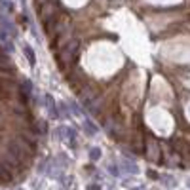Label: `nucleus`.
<instances>
[{
	"mask_svg": "<svg viewBox=\"0 0 190 190\" xmlns=\"http://www.w3.org/2000/svg\"><path fill=\"white\" fill-rule=\"evenodd\" d=\"M122 168H124V171H128V173H137V171H139L137 165H133V163H129V162H126Z\"/></svg>",
	"mask_w": 190,
	"mask_h": 190,
	"instance_id": "7",
	"label": "nucleus"
},
{
	"mask_svg": "<svg viewBox=\"0 0 190 190\" xmlns=\"http://www.w3.org/2000/svg\"><path fill=\"white\" fill-rule=\"evenodd\" d=\"M23 53L27 55V59H29V63H31V65H36V53L32 52V48H31L29 44L23 46Z\"/></svg>",
	"mask_w": 190,
	"mask_h": 190,
	"instance_id": "4",
	"label": "nucleus"
},
{
	"mask_svg": "<svg viewBox=\"0 0 190 190\" xmlns=\"http://www.w3.org/2000/svg\"><path fill=\"white\" fill-rule=\"evenodd\" d=\"M61 112L65 114V118H68V116H70V112H68V108H67V107H63V105H61Z\"/></svg>",
	"mask_w": 190,
	"mask_h": 190,
	"instance_id": "8",
	"label": "nucleus"
},
{
	"mask_svg": "<svg viewBox=\"0 0 190 190\" xmlns=\"http://www.w3.org/2000/svg\"><path fill=\"white\" fill-rule=\"evenodd\" d=\"M84 129L88 131V135H95V133H97V126H95L89 118H84Z\"/></svg>",
	"mask_w": 190,
	"mask_h": 190,
	"instance_id": "5",
	"label": "nucleus"
},
{
	"mask_svg": "<svg viewBox=\"0 0 190 190\" xmlns=\"http://www.w3.org/2000/svg\"><path fill=\"white\" fill-rule=\"evenodd\" d=\"M148 177H152V179H154V177H156V179H158V173H154V171H152V169H150V171H148Z\"/></svg>",
	"mask_w": 190,
	"mask_h": 190,
	"instance_id": "11",
	"label": "nucleus"
},
{
	"mask_svg": "<svg viewBox=\"0 0 190 190\" xmlns=\"http://www.w3.org/2000/svg\"><path fill=\"white\" fill-rule=\"evenodd\" d=\"M186 186H188V188H190V179H186Z\"/></svg>",
	"mask_w": 190,
	"mask_h": 190,
	"instance_id": "12",
	"label": "nucleus"
},
{
	"mask_svg": "<svg viewBox=\"0 0 190 190\" xmlns=\"http://www.w3.org/2000/svg\"><path fill=\"white\" fill-rule=\"evenodd\" d=\"M101 158V148H91L89 150V160L95 162V160H99Z\"/></svg>",
	"mask_w": 190,
	"mask_h": 190,
	"instance_id": "6",
	"label": "nucleus"
},
{
	"mask_svg": "<svg viewBox=\"0 0 190 190\" xmlns=\"http://www.w3.org/2000/svg\"><path fill=\"white\" fill-rule=\"evenodd\" d=\"M78 53H80V42H78V40H70V42H67V46L63 48L61 57L65 59V65H74L76 59H78Z\"/></svg>",
	"mask_w": 190,
	"mask_h": 190,
	"instance_id": "1",
	"label": "nucleus"
},
{
	"mask_svg": "<svg viewBox=\"0 0 190 190\" xmlns=\"http://www.w3.org/2000/svg\"><path fill=\"white\" fill-rule=\"evenodd\" d=\"M44 99H46V108H48V112L52 114L53 120H57V118H59V110H57V105H55L53 97H52V95H46Z\"/></svg>",
	"mask_w": 190,
	"mask_h": 190,
	"instance_id": "2",
	"label": "nucleus"
},
{
	"mask_svg": "<svg viewBox=\"0 0 190 190\" xmlns=\"http://www.w3.org/2000/svg\"><path fill=\"white\" fill-rule=\"evenodd\" d=\"M0 70H8V72H12L13 70V63L10 61L8 55H2L0 53Z\"/></svg>",
	"mask_w": 190,
	"mask_h": 190,
	"instance_id": "3",
	"label": "nucleus"
},
{
	"mask_svg": "<svg viewBox=\"0 0 190 190\" xmlns=\"http://www.w3.org/2000/svg\"><path fill=\"white\" fill-rule=\"evenodd\" d=\"M108 171H110L112 175H118V169L114 168V165H108Z\"/></svg>",
	"mask_w": 190,
	"mask_h": 190,
	"instance_id": "9",
	"label": "nucleus"
},
{
	"mask_svg": "<svg viewBox=\"0 0 190 190\" xmlns=\"http://www.w3.org/2000/svg\"><path fill=\"white\" fill-rule=\"evenodd\" d=\"M88 190H101V188H99L97 184H89V186H88Z\"/></svg>",
	"mask_w": 190,
	"mask_h": 190,
	"instance_id": "10",
	"label": "nucleus"
}]
</instances>
